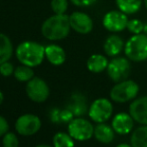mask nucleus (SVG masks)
<instances>
[{
  "label": "nucleus",
  "mask_w": 147,
  "mask_h": 147,
  "mask_svg": "<svg viewBox=\"0 0 147 147\" xmlns=\"http://www.w3.org/2000/svg\"><path fill=\"white\" fill-rule=\"evenodd\" d=\"M70 26L69 15L54 14L48 17L41 26V33L46 39L51 41L62 40L69 35Z\"/></svg>",
  "instance_id": "obj_1"
},
{
  "label": "nucleus",
  "mask_w": 147,
  "mask_h": 147,
  "mask_svg": "<svg viewBox=\"0 0 147 147\" xmlns=\"http://www.w3.org/2000/svg\"><path fill=\"white\" fill-rule=\"evenodd\" d=\"M15 55L21 64L36 67L45 59V46L35 41H24L16 47Z\"/></svg>",
  "instance_id": "obj_2"
},
{
  "label": "nucleus",
  "mask_w": 147,
  "mask_h": 147,
  "mask_svg": "<svg viewBox=\"0 0 147 147\" xmlns=\"http://www.w3.org/2000/svg\"><path fill=\"white\" fill-rule=\"evenodd\" d=\"M124 54L130 61L142 62L147 59V34H132L124 46Z\"/></svg>",
  "instance_id": "obj_3"
},
{
  "label": "nucleus",
  "mask_w": 147,
  "mask_h": 147,
  "mask_svg": "<svg viewBox=\"0 0 147 147\" xmlns=\"http://www.w3.org/2000/svg\"><path fill=\"white\" fill-rule=\"evenodd\" d=\"M139 93V85L134 80L126 79L115 83L110 90V98L116 103H125L134 100Z\"/></svg>",
  "instance_id": "obj_4"
},
{
  "label": "nucleus",
  "mask_w": 147,
  "mask_h": 147,
  "mask_svg": "<svg viewBox=\"0 0 147 147\" xmlns=\"http://www.w3.org/2000/svg\"><path fill=\"white\" fill-rule=\"evenodd\" d=\"M107 74L114 83L128 79L131 72L130 60L127 57L115 56L109 61L107 66Z\"/></svg>",
  "instance_id": "obj_5"
},
{
  "label": "nucleus",
  "mask_w": 147,
  "mask_h": 147,
  "mask_svg": "<svg viewBox=\"0 0 147 147\" xmlns=\"http://www.w3.org/2000/svg\"><path fill=\"white\" fill-rule=\"evenodd\" d=\"M67 129L71 137L77 141H86L94 135V126L89 120L82 117L73 118Z\"/></svg>",
  "instance_id": "obj_6"
},
{
  "label": "nucleus",
  "mask_w": 147,
  "mask_h": 147,
  "mask_svg": "<svg viewBox=\"0 0 147 147\" xmlns=\"http://www.w3.org/2000/svg\"><path fill=\"white\" fill-rule=\"evenodd\" d=\"M113 114V105L107 98H97L91 103L88 109V115L92 121L103 123L110 119Z\"/></svg>",
  "instance_id": "obj_7"
},
{
  "label": "nucleus",
  "mask_w": 147,
  "mask_h": 147,
  "mask_svg": "<svg viewBox=\"0 0 147 147\" xmlns=\"http://www.w3.org/2000/svg\"><path fill=\"white\" fill-rule=\"evenodd\" d=\"M129 21L128 15L118 10L108 11L102 19V25L107 31L111 33H118L127 28V23Z\"/></svg>",
  "instance_id": "obj_8"
},
{
  "label": "nucleus",
  "mask_w": 147,
  "mask_h": 147,
  "mask_svg": "<svg viewBox=\"0 0 147 147\" xmlns=\"http://www.w3.org/2000/svg\"><path fill=\"white\" fill-rule=\"evenodd\" d=\"M26 94L33 102L42 103L49 97L50 89L42 78L33 77L26 84Z\"/></svg>",
  "instance_id": "obj_9"
},
{
  "label": "nucleus",
  "mask_w": 147,
  "mask_h": 147,
  "mask_svg": "<svg viewBox=\"0 0 147 147\" xmlns=\"http://www.w3.org/2000/svg\"><path fill=\"white\" fill-rule=\"evenodd\" d=\"M41 120L34 114H24L18 117L15 122V129L20 135L31 136L39 131Z\"/></svg>",
  "instance_id": "obj_10"
},
{
  "label": "nucleus",
  "mask_w": 147,
  "mask_h": 147,
  "mask_svg": "<svg viewBox=\"0 0 147 147\" xmlns=\"http://www.w3.org/2000/svg\"><path fill=\"white\" fill-rule=\"evenodd\" d=\"M71 29L78 34L86 35L93 30V20L87 13L82 11H74L69 15Z\"/></svg>",
  "instance_id": "obj_11"
},
{
  "label": "nucleus",
  "mask_w": 147,
  "mask_h": 147,
  "mask_svg": "<svg viewBox=\"0 0 147 147\" xmlns=\"http://www.w3.org/2000/svg\"><path fill=\"white\" fill-rule=\"evenodd\" d=\"M129 113L135 122L147 125V95L135 98L130 103Z\"/></svg>",
  "instance_id": "obj_12"
},
{
  "label": "nucleus",
  "mask_w": 147,
  "mask_h": 147,
  "mask_svg": "<svg viewBox=\"0 0 147 147\" xmlns=\"http://www.w3.org/2000/svg\"><path fill=\"white\" fill-rule=\"evenodd\" d=\"M111 126L114 129L115 133L119 135H126L133 129L134 119L130 115V113L120 112L113 117Z\"/></svg>",
  "instance_id": "obj_13"
},
{
  "label": "nucleus",
  "mask_w": 147,
  "mask_h": 147,
  "mask_svg": "<svg viewBox=\"0 0 147 147\" xmlns=\"http://www.w3.org/2000/svg\"><path fill=\"white\" fill-rule=\"evenodd\" d=\"M124 46H125V42L123 38L118 34L113 33L105 39L104 44H103V50L106 56L115 57L118 56L122 51H124Z\"/></svg>",
  "instance_id": "obj_14"
},
{
  "label": "nucleus",
  "mask_w": 147,
  "mask_h": 147,
  "mask_svg": "<svg viewBox=\"0 0 147 147\" xmlns=\"http://www.w3.org/2000/svg\"><path fill=\"white\" fill-rule=\"evenodd\" d=\"M45 58L52 65L60 66L66 61V52L60 45L48 44L45 46Z\"/></svg>",
  "instance_id": "obj_15"
},
{
  "label": "nucleus",
  "mask_w": 147,
  "mask_h": 147,
  "mask_svg": "<svg viewBox=\"0 0 147 147\" xmlns=\"http://www.w3.org/2000/svg\"><path fill=\"white\" fill-rule=\"evenodd\" d=\"M94 136L97 141L103 144H109L113 141L115 137V131L112 126H109L107 124L97 123L94 127Z\"/></svg>",
  "instance_id": "obj_16"
},
{
  "label": "nucleus",
  "mask_w": 147,
  "mask_h": 147,
  "mask_svg": "<svg viewBox=\"0 0 147 147\" xmlns=\"http://www.w3.org/2000/svg\"><path fill=\"white\" fill-rule=\"evenodd\" d=\"M108 63L109 61L105 55L95 53L89 56L86 61V67L92 73H101L107 69Z\"/></svg>",
  "instance_id": "obj_17"
},
{
  "label": "nucleus",
  "mask_w": 147,
  "mask_h": 147,
  "mask_svg": "<svg viewBox=\"0 0 147 147\" xmlns=\"http://www.w3.org/2000/svg\"><path fill=\"white\" fill-rule=\"evenodd\" d=\"M117 8L127 15H133L141 9L143 0H115Z\"/></svg>",
  "instance_id": "obj_18"
},
{
  "label": "nucleus",
  "mask_w": 147,
  "mask_h": 147,
  "mask_svg": "<svg viewBox=\"0 0 147 147\" xmlns=\"http://www.w3.org/2000/svg\"><path fill=\"white\" fill-rule=\"evenodd\" d=\"M13 44L4 33H0V64L9 61L13 55Z\"/></svg>",
  "instance_id": "obj_19"
},
{
  "label": "nucleus",
  "mask_w": 147,
  "mask_h": 147,
  "mask_svg": "<svg viewBox=\"0 0 147 147\" xmlns=\"http://www.w3.org/2000/svg\"><path fill=\"white\" fill-rule=\"evenodd\" d=\"M132 147H147V125H142L132 132L130 138Z\"/></svg>",
  "instance_id": "obj_20"
},
{
  "label": "nucleus",
  "mask_w": 147,
  "mask_h": 147,
  "mask_svg": "<svg viewBox=\"0 0 147 147\" xmlns=\"http://www.w3.org/2000/svg\"><path fill=\"white\" fill-rule=\"evenodd\" d=\"M13 75L15 77V79L18 80V81L28 82L29 80H31L34 77V71H33L32 67L21 64L20 66L15 68Z\"/></svg>",
  "instance_id": "obj_21"
},
{
  "label": "nucleus",
  "mask_w": 147,
  "mask_h": 147,
  "mask_svg": "<svg viewBox=\"0 0 147 147\" xmlns=\"http://www.w3.org/2000/svg\"><path fill=\"white\" fill-rule=\"evenodd\" d=\"M53 146L54 147H74V139L69 133L57 132L53 136Z\"/></svg>",
  "instance_id": "obj_22"
},
{
  "label": "nucleus",
  "mask_w": 147,
  "mask_h": 147,
  "mask_svg": "<svg viewBox=\"0 0 147 147\" xmlns=\"http://www.w3.org/2000/svg\"><path fill=\"white\" fill-rule=\"evenodd\" d=\"M73 103L70 105V109L69 110L73 113L74 115H82L86 112V102L85 99L83 96L81 95H74L73 96Z\"/></svg>",
  "instance_id": "obj_23"
},
{
  "label": "nucleus",
  "mask_w": 147,
  "mask_h": 147,
  "mask_svg": "<svg viewBox=\"0 0 147 147\" xmlns=\"http://www.w3.org/2000/svg\"><path fill=\"white\" fill-rule=\"evenodd\" d=\"M132 33V34H139V33H143L145 29V24L141 21V20L137 19V18H132L129 19L127 23V28Z\"/></svg>",
  "instance_id": "obj_24"
},
{
  "label": "nucleus",
  "mask_w": 147,
  "mask_h": 147,
  "mask_svg": "<svg viewBox=\"0 0 147 147\" xmlns=\"http://www.w3.org/2000/svg\"><path fill=\"white\" fill-rule=\"evenodd\" d=\"M50 6L54 14H66L68 9V0H51Z\"/></svg>",
  "instance_id": "obj_25"
},
{
  "label": "nucleus",
  "mask_w": 147,
  "mask_h": 147,
  "mask_svg": "<svg viewBox=\"0 0 147 147\" xmlns=\"http://www.w3.org/2000/svg\"><path fill=\"white\" fill-rule=\"evenodd\" d=\"M2 145L3 147H18L19 146V140L14 133L7 132L3 135Z\"/></svg>",
  "instance_id": "obj_26"
},
{
  "label": "nucleus",
  "mask_w": 147,
  "mask_h": 147,
  "mask_svg": "<svg viewBox=\"0 0 147 147\" xmlns=\"http://www.w3.org/2000/svg\"><path fill=\"white\" fill-rule=\"evenodd\" d=\"M14 66L11 62L6 61L0 64V74L4 77H9L14 73Z\"/></svg>",
  "instance_id": "obj_27"
},
{
  "label": "nucleus",
  "mask_w": 147,
  "mask_h": 147,
  "mask_svg": "<svg viewBox=\"0 0 147 147\" xmlns=\"http://www.w3.org/2000/svg\"><path fill=\"white\" fill-rule=\"evenodd\" d=\"M97 1L98 0H70V2L77 7H89L94 5Z\"/></svg>",
  "instance_id": "obj_28"
},
{
  "label": "nucleus",
  "mask_w": 147,
  "mask_h": 147,
  "mask_svg": "<svg viewBox=\"0 0 147 147\" xmlns=\"http://www.w3.org/2000/svg\"><path fill=\"white\" fill-rule=\"evenodd\" d=\"M8 129H9V125H8L7 120L0 115V137L3 136L5 133H7Z\"/></svg>",
  "instance_id": "obj_29"
},
{
  "label": "nucleus",
  "mask_w": 147,
  "mask_h": 147,
  "mask_svg": "<svg viewBox=\"0 0 147 147\" xmlns=\"http://www.w3.org/2000/svg\"><path fill=\"white\" fill-rule=\"evenodd\" d=\"M116 147H132L131 144H127V143H121V144H118Z\"/></svg>",
  "instance_id": "obj_30"
},
{
  "label": "nucleus",
  "mask_w": 147,
  "mask_h": 147,
  "mask_svg": "<svg viewBox=\"0 0 147 147\" xmlns=\"http://www.w3.org/2000/svg\"><path fill=\"white\" fill-rule=\"evenodd\" d=\"M4 100V96H3V93L1 92V90H0V105L2 104V102H3Z\"/></svg>",
  "instance_id": "obj_31"
},
{
  "label": "nucleus",
  "mask_w": 147,
  "mask_h": 147,
  "mask_svg": "<svg viewBox=\"0 0 147 147\" xmlns=\"http://www.w3.org/2000/svg\"><path fill=\"white\" fill-rule=\"evenodd\" d=\"M35 147H54V146H50V145H46V144H40V145H37Z\"/></svg>",
  "instance_id": "obj_32"
},
{
  "label": "nucleus",
  "mask_w": 147,
  "mask_h": 147,
  "mask_svg": "<svg viewBox=\"0 0 147 147\" xmlns=\"http://www.w3.org/2000/svg\"><path fill=\"white\" fill-rule=\"evenodd\" d=\"M143 2H144V5H145L146 9H147V0H143Z\"/></svg>",
  "instance_id": "obj_33"
}]
</instances>
